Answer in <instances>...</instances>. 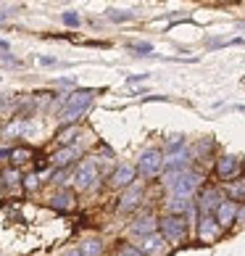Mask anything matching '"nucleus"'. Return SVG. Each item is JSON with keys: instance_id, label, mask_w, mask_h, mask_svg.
<instances>
[{"instance_id": "nucleus-1", "label": "nucleus", "mask_w": 245, "mask_h": 256, "mask_svg": "<svg viewBox=\"0 0 245 256\" xmlns=\"http://www.w3.org/2000/svg\"><path fill=\"white\" fill-rule=\"evenodd\" d=\"M164 182L172 198H193L195 188L201 185V177L195 172H169Z\"/></svg>"}, {"instance_id": "nucleus-2", "label": "nucleus", "mask_w": 245, "mask_h": 256, "mask_svg": "<svg viewBox=\"0 0 245 256\" xmlns=\"http://www.w3.org/2000/svg\"><path fill=\"white\" fill-rule=\"evenodd\" d=\"M164 164H166V154H161V150H156V148H150V150H145V154L140 156L137 172L143 174V177H156V174L164 169Z\"/></svg>"}, {"instance_id": "nucleus-3", "label": "nucleus", "mask_w": 245, "mask_h": 256, "mask_svg": "<svg viewBox=\"0 0 245 256\" xmlns=\"http://www.w3.org/2000/svg\"><path fill=\"white\" fill-rule=\"evenodd\" d=\"M98 180V161L95 158H84L77 166V174H74V188L77 190H90Z\"/></svg>"}, {"instance_id": "nucleus-4", "label": "nucleus", "mask_w": 245, "mask_h": 256, "mask_svg": "<svg viewBox=\"0 0 245 256\" xmlns=\"http://www.w3.org/2000/svg\"><path fill=\"white\" fill-rule=\"evenodd\" d=\"M161 232L169 243H180L185 235H187V227H185V216L180 214H169L161 220Z\"/></svg>"}, {"instance_id": "nucleus-5", "label": "nucleus", "mask_w": 245, "mask_h": 256, "mask_svg": "<svg viewBox=\"0 0 245 256\" xmlns=\"http://www.w3.org/2000/svg\"><path fill=\"white\" fill-rule=\"evenodd\" d=\"M240 158L232 156V154H224L219 161H216V177L222 180V182H235V180L240 177Z\"/></svg>"}, {"instance_id": "nucleus-6", "label": "nucleus", "mask_w": 245, "mask_h": 256, "mask_svg": "<svg viewBox=\"0 0 245 256\" xmlns=\"http://www.w3.org/2000/svg\"><path fill=\"white\" fill-rule=\"evenodd\" d=\"M135 246H137L140 251L150 254V256H164V254L169 251L166 238H161L158 232H153V235H140V238L135 240Z\"/></svg>"}, {"instance_id": "nucleus-7", "label": "nucleus", "mask_w": 245, "mask_h": 256, "mask_svg": "<svg viewBox=\"0 0 245 256\" xmlns=\"http://www.w3.org/2000/svg\"><path fill=\"white\" fill-rule=\"evenodd\" d=\"M222 190L219 188H203L201 193V201H198V208H201V214H216V208L222 206Z\"/></svg>"}, {"instance_id": "nucleus-8", "label": "nucleus", "mask_w": 245, "mask_h": 256, "mask_svg": "<svg viewBox=\"0 0 245 256\" xmlns=\"http://www.w3.org/2000/svg\"><path fill=\"white\" fill-rule=\"evenodd\" d=\"M198 235L206 243H214L216 235H219V222L214 220V214H201V222H198Z\"/></svg>"}, {"instance_id": "nucleus-9", "label": "nucleus", "mask_w": 245, "mask_h": 256, "mask_svg": "<svg viewBox=\"0 0 245 256\" xmlns=\"http://www.w3.org/2000/svg\"><path fill=\"white\" fill-rule=\"evenodd\" d=\"M238 212H240V206L235 201H222V206L216 208V222H219V227H232L238 222Z\"/></svg>"}, {"instance_id": "nucleus-10", "label": "nucleus", "mask_w": 245, "mask_h": 256, "mask_svg": "<svg viewBox=\"0 0 245 256\" xmlns=\"http://www.w3.org/2000/svg\"><path fill=\"white\" fill-rule=\"evenodd\" d=\"M140 198H143V185L135 182V185H129L124 196L119 198V212H132L137 204H140Z\"/></svg>"}, {"instance_id": "nucleus-11", "label": "nucleus", "mask_w": 245, "mask_h": 256, "mask_svg": "<svg viewBox=\"0 0 245 256\" xmlns=\"http://www.w3.org/2000/svg\"><path fill=\"white\" fill-rule=\"evenodd\" d=\"M111 185H114V188H129V185H135V166L119 164L114 169V174H111Z\"/></svg>"}, {"instance_id": "nucleus-12", "label": "nucleus", "mask_w": 245, "mask_h": 256, "mask_svg": "<svg viewBox=\"0 0 245 256\" xmlns=\"http://www.w3.org/2000/svg\"><path fill=\"white\" fill-rule=\"evenodd\" d=\"M95 98V90H74L69 98H66V108H79L84 111Z\"/></svg>"}, {"instance_id": "nucleus-13", "label": "nucleus", "mask_w": 245, "mask_h": 256, "mask_svg": "<svg viewBox=\"0 0 245 256\" xmlns=\"http://www.w3.org/2000/svg\"><path fill=\"white\" fill-rule=\"evenodd\" d=\"M187 154L185 150H169L166 154V164H164V169L166 172H185V166H187Z\"/></svg>"}, {"instance_id": "nucleus-14", "label": "nucleus", "mask_w": 245, "mask_h": 256, "mask_svg": "<svg viewBox=\"0 0 245 256\" xmlns=\"http://www.w3.org/2000/svg\"><path fill=\"white\" fill-rule=\"evenodd\" d=\"M156 227H158V220H156L153 214H143L140 220L132 222V230L140 232V235H153V232H156Z\"/></svg>"}, {"instance_id": "nucleus-15", "label": "nucleus", "mask_w": 245, "mask_h": 256, "mask_svg": "<svg viewBox=\"0 0 245 256\" xmlns=\"http://www.w3.org/2000/svg\"><path fill=\"white\" fill-rule=\"evenodd\" d=\"M77 156H82V150H79L77 146H69V148H61L58 154H53V158H50V161H53L55 166H66L69 161H74Z\"/></svg>"}, {"instance_id": "nucleus-16", "label": "nucleus", "mask_w": 245, "mask_h": 256, "mask_svg": "<svg viewBox=\"0 0 245 256\" xmlns=\"http://www.w3.org/2000/svg\"><path fill=\"white\" fill-rule=\"evenodd\" d=\"M50 206L58 208V212H71V208H74V196L61 190V193H55V196L50 198Z\"/></svg>"}, {"instance_id": "nucleus-17", "label": "nucleus", "mask_w": 245, "mask_h": 256, "mask_svg": "<svg viewBox=\"0 0 245 256\" xmlns=\"http://www.w3.org/2000/svg\"><path fill=\"white\" fill-rule=\"evenodd\" d=\"M224 190H227L230 201H243L245 198V180H235V182H224Z\"/></svg>"}, {"instance_id": "nucleus-18", "label": "nucleus", "mask_w": 245, "mask_h": 256, "mask_svg": "<svg viewBox=\"0 0 245 256\" xmlns=\"http://www.w3.org/2000/svg\"><path fill=\"white\" fill-rule=\"evenodd\" d=\"M34 130V124L32 122H11V124H5V135H13V138H18V135H29V132Z\"/></svg>"}, {"instance_id": "nucleus-19", "label": "nucleus", "mask_w": 245, "mask_h": 256, "mask_svg": "<svg viewBox=\"0 0 245 256\" xmlns=\"http://www.w3.org/2000/svg\"><path fill=\"white\" fill-rule=\"evenodd\" d=\"M77 135H79V127H77V124H69V127H63V130L58 132V138H55V140H58V146L69 148L74 140H77Z\"/></svg>"}, {"instance_id": "nucleus-20", "label": "nucleus", "mask_w": 245, "mask_h": 256, "mask_svg": "<svg viewBox=\"0 0 245 256\" xmlns=\"http://www.w3.org/2000/svg\"><path fill=\"white\" fill-rule=\"evenodd\" d=\"M169 208H172L174 214H187L193 208V198H169Z\"/></svg>"}, {"instance_id": "nucleus-21", "label": "nucleus", "mask_w": 245, "mask_h": 256, "mask_svg": "<svg viewBox=\"0 0 245 256\" xmlns=\"http://www.w3.org/2000/svg\"><path fill=\"white\" fill-rule=\"evenodd\" d=\"M8 158L13 161V166H18V164H24V161H29L32 158V148H13V154H8Z\"/></svg>"}, {"instance_id": "nucleus-22", "label": "nucleus", "mask_w": 245, "mask_h": 256, "mask_svg": "<svg viewBox=\"0 0 245 256\" xmlns=\"http://www.w3.org/2000/svg\"><path fill=\"white\" fill-rule=\"evenodd\" d=\"M82 254H84V256H98V254H100V240H92V238L84 240V243H82Z\"/></svg>"}, {"instance_id": "nucleus-23", "label": "nucleus", "mask_w": 245, "mask_h": 256, "mask_svg": "<svg viewBox=\"0 0 245 256\" xmlns=\"http://www.w3.org/2000/svg\"><path fill=\"white\" fill-rule=\"evenodd\" d=\"M18 180H21V174H18V172H16V169H8V172L3 174V188H5V190H8V188H11V182L16 185V182H18Z\"/></svg>"}, {"instance_id": "nucleus-24", "label": "nucleus", "mask_w": 245, "mask_h": 256, "mask_svg": "<svg viewBox=\"0 0 245 256\" xmlns=\"http://www.w3.org/2000/svg\"><path fill=\"white\" fill-rule=\"evenodd\" d=\"M132 53H140V56H150L153 53V45L150 42H135V45H129Z\"/></svg>"}, {"instance_id": "nucleus-25", "label": "nucleus", "mask_w": 245, "mask_h": 256, "mask_svg": "<svg viewBox=\"0 0 245 256\" xmlns=\"http://www.w3.org/2000/svg\"><path fill=\"white\" fill-rule=\"evenodd\" d=\"M119 256H145V251H140L137 248V246H121V248H119Z\"/></svg>"}, {"instance_id": "nucleus-26", "label": "nucleus", "mask_w": 245, "mask_h": 256, "mask_svg": "<svg viewBox=\"0 0 245 256\" xmlns=\"http://www.w3.org/2000/svg\"><path fill=\"white\" fill-rule=\"evenodd\" d=\"M37 185H40V177H37V174H26L24 177V188H26V190H37Z\"/></svg>"}, {"instance_id": "nucleus-27", "label": "nucleus", "mask_w": 245, "mask_h": 256, "mask_svg": "<svg viewBox=\"0 0 245 256\" xmlns=\"http://www.w3.org/2000/svg\"><path fill=\"white\" fill-rule=\"evenodd\" d=\"M63 22L69 24V26H79V14H74V11L63 14Z\"/></svg>"}, {"instance_id": "nucleus-28", "label": "nucleus", "mask_w": 245, "mask_h": 256, "mask_svg": "<svg viewBox=\"0 0 245 256\" xmlns=\"http://www.w3.org/2000/svg\"><path fill=\"white\" fill-rule=\"evenodd\" d=\"M111 18H116V22H124V18H132V11H111Z\"/></svg>"}, {"instance_id": "nucleus-29", "label": "nucleus", "mask_w": 245, "mask_h": 256, "mask_svg": "<svg viewBox=\"0 0 245 256\" xmlns=\"http://www.w3.org/2000/svg\"><path fill=\"white\" fill-rule=\"evenodd\" d=\"M238 224H245V206H240V212H238Z\"/></svg>"}, {"instance_id": "nucleus-30", "label": "nucleus", "mask_w": 245, "mask_h": 256, "mask_svg": "<svg viewBox=\"0 0 245 256\" xmlns=\"http://www.w3.org/2000/svg\"><path fill=\"white\" fill-rule=\"evenodd\" d=\"M66 256H84V254H82V248H71V251L66 254Z\"/></svg>"}]
</instances>
